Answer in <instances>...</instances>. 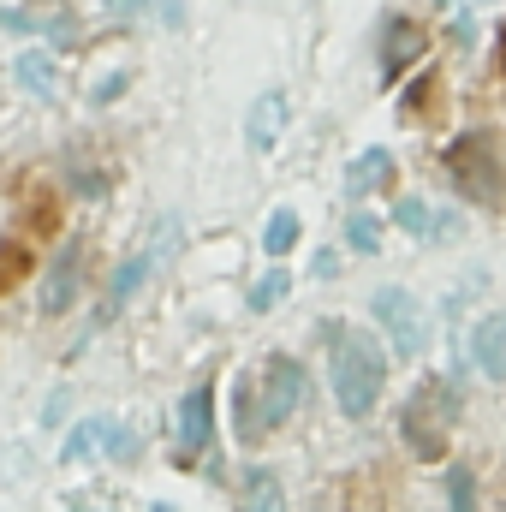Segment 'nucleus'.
I'll return each instance as SVG.
<instances>
[{
    "instance_id": "1",
    "label": "nucleus",
    "mask_w": 506,
    "mask_h": 512,
    "mask_svg": "<svg viewBox=\"0 0 506 512\" xmlns=\"http://www.w3.org/2000/svg\"><path fill=\"white\" fill-rule=\"evenodd\" d=\"M328 382H334V405L346 417H370L381 399V382H387V358L370 334L358 328H328Z\"/></svg>"
},
{
    "instance_id": "2",
    "label": "nucleus",
    "mask_w": 506,
    "mask_h": 512,
    "mask_svg": "<svg viewBox=\"0 0 506 512\" xmlns=\"http://www.w3.org/2000/svg\"><path fill=\"white\" fill-rule=\"evenodd\" d=\"M453 423H459V393H453V382H441V376H429V382L405 399V411H399V435H405V447L417 459H447Z\"/></svg>"
},
{
    "instance_id": "3",
    "label": "nucleus",
    "mask_w": 506,
    "mask_h": 512,
    "mask_svg": "<svg viewBox=\"0 0 506 512\" xmlns=\"http://www.w3.org/2000/svg\"><path fill=\"white\" fill-rule=\"evenodd\" d=\"M447 173H453V185H459L471 203H483V209H501L506 203L501 155H495V143H489L483 131H465V137L447 149Z\"/></svg>"
},
{
    "instance_id": "4",
    "label": "nucleus",
    "mask_w": 506,
    "mask_h": 512,
    "mask_svg": "<svg viewBox=\"0 0 506 512\" xmlns=\"http://www.w3.org/2000/svg\"><path fill=\"white\" fill-rule=\"evenodd\" d=\"M370 316H376V328L387 334V346H393L399 358H417V352L429 346V310H423L405 286H381L376 298H370Z\"/></svg>"
},
{
    "instance_id": "5",
    "label": "nucleus",
    "mask_w": 506,
    "mask_h": 512,
    "mask_svg": "<svg viewBox=\"0 0 506 512\" xmlns=\"http://www.w3.org/2000/svg\"><path fill=\"white\" fill-rule=\"evenodd\" d=\"M251 387H256V417H262V435H268V429H280V423L298 411V399H304V364H298V358H286V352H274Z\"/></svg>"
},
{
    "instance_id": "6",
    "label": "nucleus",
    "mask_w": 506,
    "mask_h": 512,
    "mask_svg": "<svg viewBox=\"0 0 506 512\" xmlns=\"http://www.w3.org/2000/svg\"><path fill=\"white\" fill-rule=\"evenodd\" d=\"M90 453H108V459H137V435H131L126 423H114V417H84V423L66 435L60 459H66V465H78V459H90Z\"/></svg>"
},
{
    "instance_id": "7",
    "label": "nucleus",
    "mask_w": 506,
    "mask_h": 512,
    "mask_svg": "<svg viewBox=\"0 0 506 512\" xmlns=\"http://www.w3.org/2000/svg\"><path fill=\"white\" fill-rule=\"evenodd\" d=\"M423 48H429L423 24H411L405 12H387V18H381V84H399V78L423 60Z\"/></svg>"
},
{
    "instance_id": "8",
    "label": "nucleus",
    "mask_w": 506,
    "mask_h": 512,
    "mask_svg": "<svg viewBox=\"0 0 506 512\" xmlns=\"http://www.w3.org/2000/svg\"><path fill=\"white\" fill-rule=\"evenodd\" d=\"M215 441V387L197 382L179 399V459H197Z\"/></svg>"
},
{
    "instance_id": "9",
    "label": "nucleus",
    "mask_w": 506,
    "mask_h": 512,
    "mask_svg": "<svg viewBox=\"0 0 506 512\" xmlns=\"http://www.w3.org/2000/svg\"><path fill=\"white\" fill-rule=\"evenodd\" d=\"M78 280H84V245L72 239V245H60V256L42 274V316H66L78 298Z\"/></svg>"
},
{
    "instance_id": "10",
    "label": "nucleus",
    "mask_w": 506,
    "mask_h": 512,
    "mask_svg": "<svg viewBox=\"0 0 506 512\" xmlns=\"http://www.w3.org/2000/svg\"><path fill=\"white\" fill-rule=\"evenodd\" d=\"M471 364H477L489 382H506V310H489V316L471 328Z\"/></svg>"
},
{
    "instance_id": "11",
    "label": "nucleus",
    "mask_w": 506,
    "mask_h": 512,
    "mask_svg": "<svg viewBox=\"0 0 506 512\" xmlns=\"http://www.w3.org/2000/svg\"><path fill=\"white\" fill-rule=\"evenodd\" d=\"M393 173H399V161H393V149H381V143H370L352 167H346V191L352 197H370V191H387L393 185Z\"/></svg>"
},
{
    "instance_id": "12",
    "label": "nucleus",
    "mask_w": 506,
    "mask_h": 512,
    "mask_svg": "<svg viewBox=\"0 0 506 512\" xmlns=\"http://www.w3.org/2000/svg\"><path fill=\"white\" fill-rule=\"evenodd\" d=\"M393 221L411 233V239H453L459 233V215H447V209H429V203H417V197H405L399 209H393Z\"/></svg>"
},
{
    "instance_id": "13",
    "label": "nucleus",
    "mask_w": 506,
    "mask_h": 512,
    "mask_svg": "<svg viewBox=\"0 0 506 512\" xmlns=\"http://www.w3.org/2000/svg\"><path fill=\"white\" fill-rule=\"evenodd\" d=\"M280 126H286V96H280V90H268V96H256V102H251V120H245V143H251V149H274Z\"/></svg>"
},
{
    "instance_id": "14",
    "label": "nucleus",
    "mask_w": 506,
    "mask_h": 512,
    "mask_svg": "<svg viewBox=\"0 0 506 512\" xmlns=\"http://www.w3.org/2000/svg\"><path fill=\"white\" fill-rule=\"evenodd\" d=\"M18 84L30 96H54V54L48 48H24L18 54Z\"/></svg>"
},
{
    "instance_id": "15",
    "label": "nucleus",
    "mask_w": 506,
    "mask_h": 512,
    "mask_svg": "<svg viewBox=\"0 0 506 512\" xmlns=\"http://www.w3.org/2000/svg\"><path fill=\"white\" fill-rule=\"evenodd\" d=\"M245 512H286V489L274 471H251L245 477Z\"/></svg>"
},
{
    "instance_id": "16",
    "label": "nucleus",
    "mask_w": 506,
    "mask_h": 512,
    "mask_svg": "<svg viewBox=\"0 0 506 512\" xmlns=\"http://www.w3.org/2000/svg\"><path fill=\"white\" fill-rule=\"evenodd\" d=\"M298 233H304L298 209H274V215H268V227H262V251H268V256H286L292 245H298Z\"/></svg>"
},
{
    "instance_id": "17",
    "label": "nucleus",
    "mask_w": 506,
    "mask_h": 512,
    "mask_svg": "<svg viewBox=\"0 0 506 512\" xmlns=\"http://www.w3.org/2000/svg\"><path fill=\"white\" fill-rule=\"evenodd\" d=\"M233 429H239V441H262V417H256V387H251V376L233 387Z\"/></svg>"
},
{
    "instance_id": "18",
    "label": "nucleus",
    "mask_w": 506,
    "mask_h": 512,
    "mask_svg": "<svg viewBox=\"0 0 506 512\" xmlns=\"http://www.w3.org/2000/svg\"><path fill=\"white\" fill-rule=\"evenodd\" d=\"M24 274H30V245H24L18 233H6V239H0V292H12Z\"/></svg>"
},
{
    "instance_id": "19",
    "label": "nucleus",
    "mask_w": 506,
    "mask_h": 512,
    "mask_svg": "<svg viewBox=\"0 0 506 512\" xmlns=\"http://www.w3.org/2000/svg\"><path fill=\"white\" fill-rule=\"evenodd\" d=\"M286 292H292V274H286V268H268V274L251 286V310H256V316H262V310H274Z\"/></svg>"
},
{
    "instance_id": "20",
    "label": "nucleus",
    "mask_w": 506,
    "mask_h": 512,
    "mask_svg": "<svg viewBox=\"0 0 506 512\" xmlns=\"http://www.w3.org/2000/svg\"><path fill=\"white\" fill-rule=\"evenodd\" d=\"M346 245H352L358 256H376V251H381V221H376V215H364V209H358V215L346 221Z\"/></svg>"
},
{
    "instance_id": "21",
    "label": "nucleus",
    "mask_w": 506,
    "mask_h": 512,
    "mask_svg": "<svg viewBox=\"0 0 506 512\" xmlns=\"http://www.w3.org/2000/svg\"><path fill=\"white\" fill-rule=\"evenodd\" d=\"M447 501H453V512H477V477H471V465L447 471Z\"/></svg>"
},
{
    "instance_id": "22",
    "label": "nucleus",
    "mask_w": 506,
    "mask_h": 512,
    "mask_svg": "<svg viewBox=\"0 0 506 512\" xmlns=\"http://www.w3.org/2000/svg\"><path fill=\"white\" fill-rule=\"evenodd\" d=\"M126 84H131L126 72H108V78L90 90V102H96V108H108V102H120V96H126Z\"/></svg>"
},
{
    "instance_id": "23",
    "label": "nucleus",
    "mask_w": 506,
    "mask_h": 512,
    "mask_svg": "<svg viewBox=\"0 0 506 512\" xmlns=\"http://www.w3.org/2000/svg\"><path fill=\"white\" fill-rule=\"evenodd\" d=\"M161 24L179 30V24H185V0H161Z\"/></svg>"
},
{
    "instance_id": "24",
    "label": "nucleus",
    "mask_w": 506,
    "mask_h": 512,
    "mask_svg": "<svg viewBox=\"0 0 506 512\" xmlns=\"http://www.w3.org/2000/svg\"><path fill=\"white\" fill-rule=\"evenodd\" d=\"M0 24L6 30H36V18H24V12H0Z\"/></svg>"
},
{
    "instance_id": "25",
    "label": "nucleus",
    "mask_w": 506,
    "mask_h": 512,
    "mask_svg": "<svg viewBox=\"0 0 506 512\" xmlns=\"http://www.w3.org/2000/svg\"><path fill=\"white\" fill-rule=\"evenodd\" d=\"M149 0H114V12H143Z\"/></svg>"
},
{
    "instance_id": "26",
    "label": "nucleus",
    "mask_w": 506,
    "mask_h": 512,
    "mask_svg": "<svg viewBox=\"0 0 506 512\" xmlns=\"http://www.w3.org/2000/svg\"><path fill=\"white\" fill-rule=\"evenodd\" d=\"M72 512H102V507H84V501H72Z\"/></svg>"
},
{
    "instance_id": "27",
    "label": "nucleus",
    "mask_w": 506,
    "mask_h": 512,
    "mask_svg": "<svg viewBox=\"0 0 506 512\" xmlns=\"http://www.w3.org/2000/svg\"><path fill=\"white\" fill-rule=\"evenodd\" d=\"M149 512H173V507H167V501H155V507H149Z\"/></svg>"
}]
</instances>
